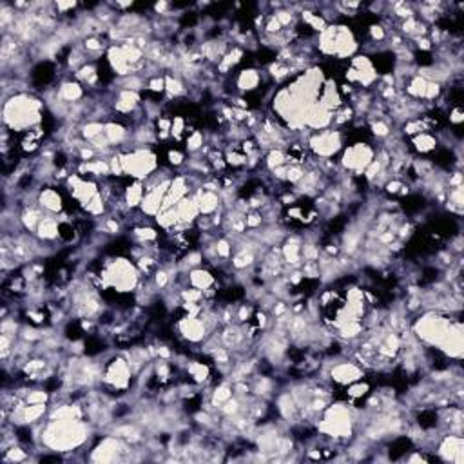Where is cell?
<instances>
[{
	"mask_svg": "<svg viewBox=\"0 0 464 464\" xmlns=\"http://www.w3.org/2000/svg\"><path fill=\"white\" fill-rule=\"evenodd\" d=\"M167 162L171 167L182 169L185 167V163H187V156H185V153L180 151L178 147H171L167 151Z\"/></svg>",
	"mask_w": 464,
	"mask_h": 464,
	"instance_id": "9a60e30c",
	"label": "cell"
},
{
	"mask_svg": "<svg viewBox=\"0 0 464 464\" xmlns=\"http://www.w3.org/2000/svg\"><path fill=\"white\" fill-rule=\"evenodd\" d=\"M46 102L30 91L15 93L2 102V126L13 134H24L44 124Z\"/></svg>",
	"mask_w": 464,
	"mask_h": 464,
	"instance_id": "6da1fadb",
	"label": "cell"
},
{
	"mask_svg": "<svg viewBox=\"0 0 464 464\" xmlns=\"http://www.w3.org/2000/svg\"><path fill=\"white\" fill-rule=\"evenodd\" d=\"M143 196H145V185H143V182L131 180L129 185L124 189V203H126L131 210L140 209Z\"/></svg>",
	"mask_w": 464,
	"mask_h": 464,
	"instance_id": "7c38bea8",
	"label": "cell"
},
{
	"mask_svg": "<svg viewBox=\"0 0 464 464\" xmlns=\"http://www.w3.org/2000/svg\"><path fill=\"white\" fill-rule=\"evenodd\" d=\"M345 140H347V134L343 133V129H325L307 133L303 142L312 158L334 160V156L343 151Z\"/></svg>",
	"mask_w": 464,
	"mask_h": 464,
	"instance_id": "277c9868",
	"label": "cell"
},
{
	"mask_svg": "<svg viewBox=\"0 0 464 464\" xmlns=\"http://www.w3.org/2000/svg\"><path fill=\"white\" fill-rule=\"evenodd\" d=\"M121 160L124 176H129L133 180L145 182L151 174L160 169L158 155L153 151V147H133V149H118Z\"/></svg>",
	"mask_w": 464,
	"mask_h": 464,
	"instance_id": "3957f363",
	"label": "cell"
},
{
	"mask_svg": "<svg viewBox=\"0 0 464 464\" xmlns=\"http://www.w3.org/2000/svg\"><path fill=\"white\" fill-rule=\"evenodd\" d=\"M30 459V452L25 450V444L22 443H15L13 446L6 448L4 452H2V460L4 463H25V460Z\"/></svg>",
	"mask_w": 464,
	"mask_h": 464,
	"instance_id": "5bb4252c",
	"label": "cell"
},
{
	"mask_svg": "<svg viewBox=\"0 0 464 464\" xmlns=\"http://www.w3.org/2000/svg\"><path fill=\"white\" fill-rule=\"evenodd\" d=\"M216 285H220L218 283V278L214 276V272L210 270L209 267H206V265L191 268V270L187 272V285H185V287H193V289L206 292V290L213 289Z\"/></svg>",
	"mask_w": 464,
	"mask_h": 464,
	"instance_id": "9c48e42d",
	"label": "cell"
},
{
	"mask_svg": "<svg viewBox=\"0 0 464 464\" xmlns=\"http://www.w3.org/2000/svg\"><path fill=\"white\" fill-rule=\"evenodd\" d=\"M448 121L450 126H463L464 121V113L460 105H450V111H448Z\"/></svg>",
	"mask_w": 464,
	"mask_h": 464,
	"instance_id": "2e32d148",
	"label": "cell"
},
{
	"mask_svg": "<svg viewBox=\"0 0 464 464\" xmlns=\"http://www.w3.org/2000/svg\"><path fill=\"white\" fill-rule=\"evenodd\" d=\"M194 198L198 201V209H200V216H213L214 213L223 209V201L220 193L214 191H206V189H194Z\"/></svg>",
	"mask_w": 464,
	"mask_h": 464,
	"instance_id": "30bf717a",
	"label": "cell"
},
{
	"mask_svg": "<svg viewBox=\"0 0 464 464\" xmlns=\"http://www.w3.org/2000/svg\"><path fill=\"white\" fill-rule=\"evenodd\" d=\"M66 201L67 198L64 196L62 191H59L56 187L42 185L40 191H38V206L42 207L47 214L60 216L62 213H66Z\"/></svg>",
	"mask_w": 464,
	"mask_h": 464,
	"instance_id": "52a82bcc",
	"label": "cell"
},
{
	"mask_svg": "<svg viewBox=\"0 0 464 464\" xmlns=\"http://www.w3.org/2000/svg\"><path fill=\"white\" fill-rule=\"evenodd\" d=\"M376 158V147L368 142H354L345 145L343 151L339 153L338 165L345 174L363 176L367 167Z\"/></svg>",
	"mask_w": 464,
	"mask_h": 464,
	"instance_id": "5b68a950",
	"label": "cell"
},
{
	"mask_svg": "<svg viewBox=\"0 0 464 464\" xmlns=\"http://www.w3.org/2000/svg\"><path fill=\"white\" fill-rule=\"evenodd\" d=\"M408 142H410V147H408V149H410L412 153H415V155H421V156L434 155V153H437V149H439L441 145L437 134L430 133V131L417 134L414 138H408Z\"/></svg>",
	"mask_w": 464,
	"mask_h": 464,
	"instance_id": "8fae6325",
	"label": "cell"
},
{
	"mask_svg": "<svg viewBox=\"0 0 464 464\" xmlns=\"http://www.w3.org/2000/svg\"><path fill=\"white\" fill-rule=\"evenodd\" d=\"M207 145V134L201 129H194L193 133H189L185 136V151L189 155H198L206 149Z\"/></svg>",
	"mask_w": 464,
	"mask_h": 464,
	"instance_id": "4fadbf2b",
	"label": "cell"
},
{
	"mask_svg": "<svg viewBox=\"0 0 464 464\" xmlns=\"http://www.w3.org/2000/svg\"><path fill=\"white\" fill-rule=\"evenodd\" d=\"M435 453L441 463L463 464L464 460V441L463 435L443 434L435 443Z\"/></svg>",
	"mask_w": 464,
	"mask_h": 464,
	"instance_id": "8992f818",
	"label": "cell"
},
{
	"mask_svg": "<svg viewBox=\"0 0 464 464\" xmlns=\"http://www.w3.org/2000/svg\"><path fill=\"white\" fill-rule=\"evenodd\" d=\"M98 274H100V289L113 290L117 296L136 292L143 278L133 259L121 256L105 259Z\"/></svg>",
	"mask_w": 464,
	"mask_h": 464,
	"instance_id": "7a4b0ae2",
	"label": "cell"
},
{
	"mask_svg": "<svg viewBox=\"0 0 464 464\" xmlns=\"http://www.w3.org/2000/svg\"><path fill=\"white\" fill-rule=\"evenodd\" d=\"M261 84H263V75L256 67H243L234 76V85L239 95H252V93L261 91Z\"/></svg>",
	"mask_w": 464,
	"mask_h": 464,
	"instance_id": "ba28073f",
	"label": "cell"
}]
</instances>
